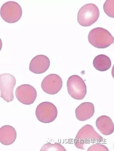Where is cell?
<instances>
[{"label": "cell", "mask_w": 114, "mask_h": 151, "mask_svg": "<svg viewBox=\"0 0 114 151\" xmlns=\"http://www.w3.org/2000/svg\"><path fill=\"white\" fill-rule=\"evenodd\" d=\"M96 125L99 131L105 135L111 134L114 131V125L111 119L103 115L97 119Z\"/></svg>", "instance_id": "13"}, {"label": "cell", "mask_w": 114, "mask_h": 151, "mask_svg": "<svg viewBox=\"0 0 114 151\" xmlns=\"http://www.w3.org/2000/svg\"><path fill=\"white\" fill-rule=\"evenodd\" d=\"M95 111V106L92 103L88 102L83 103L76 108V118L79 121H86L93 116Z\"/></svg>", "instance_id": "11"}, {"label": "cell", "mask_w": 114, "mask_h": 151, "mask_svg": "<svg viewBox=\"0 0 114 151\" xmlns=\"http://www.w3.org/2000/svg\"><path fill=\"white\" fill-rule=\"evenodd\" d=\"M50 66V59L46 56L39 55L32 59L29 65V70L36 74H41L48 70Z\"/></svg>", "instance_id": "10"}, {"label": "cell", "mask_w": 114, "mask_h": 151, "mask_svg": "<svg viewBox=\"0 0 114 151\" xmlns=\"http://www.w3.org/2000/svg\"><path fill=\"white\" fill-rule=\"evenodd\" d=\"M103 140V137L95 131L93 127L87 124L78 132L74 139V144L77 148L84 150L89 146L100 143Z\"/></svg>", "instance_id": "1"}, {"label": "cell", "mask_w": 114, "mask_h": 151, "mask_svg": "<svg viewBox=\"0 0 114 151\" xmlns=\"http://www.w3.org/2000/svg\"><path fill=\"white\" fill-rule=\"evenodd\" d=\"M16 84L14 76L9 73L0 75L1 97L7 102L13 101L14 98L13 89Z\"/></svg>", "instance_id": "7"}, {"label": "cell", "mask_w": 114, "mask_h": 151, "mask_svg": "<svg viewBox=\"0 0 114 151\" xmlns=\"http://www.w3.org/2000/svg\"><path fill=\"white\" fill-rule=\"evenodd\" d=\"M36 115L39 121L44 123H52L57 118L58 111L56 106L50 102L40 103L37 106Z\"/></svg>", "instance_id": "6"}, {"label": "cell", "mask_w": 114, "mask_h": 151, "mask_svg": "<svg viewBox=\"0 0 114 151\" xmlns=\"http://www.w3.org/2000/svg\"><path fill=\"white\" fill-rule=\"evenodd\" d=\"M0 14L5 22L9 23L17 22L22 15L21 6L18 3L14 1H7L1 6Z\"/></svg>", "instance_id": "4"}, {"label": "cell", "mask_w": 114, "mask_h": 151, "mask_svg": "<svg viewBox=\"0 0 114 151\" xmlns=\"http://www.w3.org/2000/svg\"><path fill=\"white\" fill-rule=\"evenodd\" d=\"M114 0H107L103 5L105 12L109 17L114 18Z\"/></svg>", "instance_id": "16"}, {"label": "cell", "mask_w": 114, "mask_h": 151, "mask_svg": "<svg viewBox=\"0 0 114 151\" xmlns=\"http://www.w3.org/2000/svg\"><path fill=\"white\" fill-rule=\"evenodd\" d=\"M17 134L14 127L6 125L0 128V142L5 145H9L15 142Z\"/></svg>", "instance_id": "12"}, {"label": "cell", "mask_w": 114, "mask_h": 151, "mask_svg": "<svg viewBox=\"0 0 114 151\" xmlns=\"http://www.w3.org/2000/svg\"><path fill=\"white\" fill-rule=\"evenodd\" d=\"M2 42L1 39L0 38V51H1L2 47Z\"/></svg>", "instance_id": "18"}, {"label": "cell", "mask_w": 114, "mask_h": 151, "mask_svg": "<svg viewBox=\"0 0 114 151\" xmlns=\"http://www.w3.org/2000/svg\"><path fill=\"white\" fill-rule=\"evenodd\" d=\"M88 40L91 45L96 48L104 49L113 43L114 38L108 30L98 27L90 31Z\"/></svg>", "instance_id": "2"}, {"label": "cell", "mask_w": 114, "mask_h": 151, "mask_svg": "<svg viewBox=\"0 0 114 151\" xmlns=\"http://www.w3.org/2000/svg\"><path fill=\"white\" fill-rule=\"evenodd\" d=\"M93 63L95 68L100 72L108 70L112 65L110 58L104 54L97 56L93 60Z\"/></svg>", "instance_id": "14"}, {"label": "cell", "mask_w": 114, "mask_h": 151, "mask_svg": "<svg viewBox=\"0 0 114 151\" xmlns=\"http://www.w3.org/2000/svg\"><path fill=\"white\" fill-rule=\"evenodd\" d=\"M100 11L98 7L92 3L86 4L80 9L77 14V21L83 27H89L98 20Z\"/></svg>", "instance_id": "3"}, {"label": "cell", "mask_w": 114, "mask_h": 151, "mask_svg": "<svg viewBox=\"0 0 114 151\" xmlns=\"http://www.w3.org/2000/svg\"><path fill=\"white\" fill-rule=\"evenodd\" d=\"M17 99L20 103L27 105H31L36 99V90L29 84H24L19 86L16 91Z\"/></svg>", "instance_id": "8"}, {"label": "cell", "mask_w": 114, "mask_h": 151, "mask_svg": "<svg viewBox=\"0 0 114 151\" xmlns=\"http://www.w3.org/2000/svg\"><path fill=\"white\" fill-rule=\"evenodd\" d=\"M62 78L57 74H52L44 78L41 86L42 90L47 94L55 95L62 89Z\"/></svg>", "instance_id": "9"}, {"label": "cell", "mask_w": 114, "mask_h": 151, "mask_svg": "<svg viewBox=\"0 0 114 151\" xmlns=\"http://www.w3.org/2000/svg\"><path fill=\"white\" fill-rule=\"evenodd\" d=\"M87 151H109L105 146L100 143H96L91 145L87 149Z\"/></svg>", "instance_id": "17"}, {"label": "cell", "mask_w": 114, "mask_h": 151, "mask_svg": "<svg viewBox=\"0 0 114 151\" xmlns=\"http://www.w3.org/2000/svg\"><path fill=\"white\" fill-rule=\"evenodd\" d=\"M67 87L69 94L75 99L82 100L86 96V84L79 76L74 75L70 76L67 81Z\"/></svg>", "instance_id": "5"}, {"label": "cell", "mask_w": 114, "mask_h": 151, "mask_svg": "<svg viewBox=\"0 0 114 151\" xmlns=\"http://www.w3.org/2000/svg\"><path fill=\"white\" fill-rule=\"evenodd\" d=\"M40 151H66V149L60 144L55 142L52 144L48 143L45 144L40 149Z\"/></svg>", "instance_id": "15"}]
</instances>
